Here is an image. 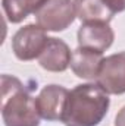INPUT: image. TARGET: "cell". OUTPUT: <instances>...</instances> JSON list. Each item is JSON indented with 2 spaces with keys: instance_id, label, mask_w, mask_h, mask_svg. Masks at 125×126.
<instances>
[{
  "instance_id": "obj_1",
  "label": "cell",
  "mask_w": 125,
  "mask_h": 126,
  "mask_svg": "<svg viewBox=\"0 0 125 126\" xmlns=\"http://www.w3.org/2000/svg\"><path fill=\"white\" fill-rule=\"evenodd\" d=\"M109 94L97 84H81L69 91L61 122L65 126H97L107 114Z\"/></svg>"
},
{
  "instance_id": "obj_2",
  "label": "cell",
  "mask_w": 125,
  "mask_h": 126,
  "mask_svg": "<svg viewBox=\"0 0 125 126\" xmlns=\"http://www.w3.org/2000/svg\"><path fill=\"white\" fill-rule=\"evenodd\" d=\"M1 117L6 126L40 125L35 98L18 78L10 75H1Z\"/></svg>"
},
{
  "instance_id": "obj_3",
  "label": "cell",
  "mask_w": 125,
  "mask_h": 126,
  "mask_svg": "<svg viewBox=\"0 0 125 126\" xmlns=\"http://www.w3.org/2000/svg\"><path fill=\"white\" fill-rule=\"evenodd\" d=\"M34 15L38 27L52 32L66 30L77 16L72 0H47Z\"/></svg>"
},
{
  "instance_id": "obj_4",
  "label": "cell",
  "mask_w": 125,
  "mask_h": 126,
  "mask_svg": "<svg viewBox=\"0 0 125 126\" xmlns=\"http://www.w3.org/2000/svg\"><path fill=\"white\" fill-rule=\"evenodd\" d=\"M47 41L49 37L46 35V31L35 24H30L15 32L12 38V50L16 59L28 62L41 54Z\"/></svg>"
},
{
  "instance_id": "obj_5",
  "label": "cell",
  "mask_w": 125,
  "mask_h": 126,
  "mask_svg": "<svg viewBox=\"0 0 125 126\" xmlns=\"http://www.w3.org/2000/svg\"><path fill=\"white\" fill-rule=\"evenodd\" d=\"M97 85L107 94L125 93V51L110 54L103 59L99 75L96 78Z\"/></svg>"
},
{
  "instance_id": "obj_6",
  "label": "cell",
  "mask_w": 125,
  "mask_h": 126,
  "mask_svg": "<svg viewBox=\"0 0 125 126\" xmlns=\"http://www.w3.org/2000/svg\"><path fill=\"white\" fill-rule=\"evenodd\" d=\"M68 95H69V91L62 85L52 84V85L44 87L35 98L40 117L49 122L62 120Z\"/></svg>"
},
{
  "instance_id": "obj_7",
  "label": "cell",
  "mask_w": 125,
  "mask_h": 126,
  "mask_svg": "<svg viewBox=\"0 0 125 126\" xmlns=\"http://www.w3.org/2000/svg\"><path fill=\"white\" fill-rule=\"evenodd\" d=\"M77 38L80 47L103 53L112 46L115 34L106 22H84L77 32Z\"/></svg>"
},
{
  "instance_id": "obj_8",
  "label": "cell",
  "mask_w": 125,
  "mask_h": 126,
  "mask_svg": "<svg viewBox=\"0 0 125 126\" xmlns=\"http://www.w3.org/2000/svg\"><path fill=\"white\" fill-rule=\"evenodd\" d=\"M72 53L68 44L59 38H49L44 50L37 57L40 66L49 72H63L71 64Z\"/></svg>"
},
{
  "instance_id": "obj_9",
  "label": "cell",
  "mask_w": 125,
  "mask_h": 126,
  "mask_svg": "<svg viewBox=\"0 0 125 126\" xmlns=\"http://www.w3.org/2000/svg\"><path fill=\"white\" fill-rule=\"evenodd\" d=\"M103 59H104L103 53L78 46V48H75L72 51V57H71V64L69 66H71L72 72L78 78L94 81L97 78V75H99V70H100Z\"/></svg>"
},
{
  "instance_id": "obj_10",
  "label": "cell",
  "mask_w": 125,
  "mask_h": 126,
  "mask_svg": "<svg viewBox=\"0 0 125 126\" xmlns=\"http://www.w3.org/2000/svg\"><path fill=\"white\" fill-rule=\"evenodd\" d=\"M77 18L84 22H106L109 24L115 12L106 0H74Z\"/></svg>"
},
{
  "instance_id": "obj_11",
  "label": "cell",
  "mask_w": 125,
  "mask_h": 126,
  "mask_svg": "<svg viewBox=\"0 0 125 126\" xmlns=\"http://www.w3.org/2000/svg\"><path fill=\"white\" fill-rule=\"evenodd\" d=\"M47 0H1L3 12L9 22L19 24L30 13H35Z\"/></svg>"
},
{
  "instance_id": "obj_12",
  "label": "cell",
  "mask_w": 125,
  "mask_h": 126,
  "mask_svg": "<svg viewBox=\"0 0 125 126\" xmlns=\"http://www.w3.org/2000/svg\"><path fill=\"white\" fill-rule=\"evenodd\" d=\"M107 3L112 7V10L115 12V15L125 10V0H107Z\"/></svg>"
},
{
  "instance_id": "obj_13",
  "label": "cell",
  "mask_w": 125,
  "mask_h": 126,
  "mask_svg": "<svg viewBox=\"0 0 125 126\" xmlns=\"http://www.w3.org/2000/svg\"><path fill=\"white\" fill-rule=\"evenodd\" d=\"M115 126H125V106L118 111L115 117Z\"/></svg>"
}]
</instances>
